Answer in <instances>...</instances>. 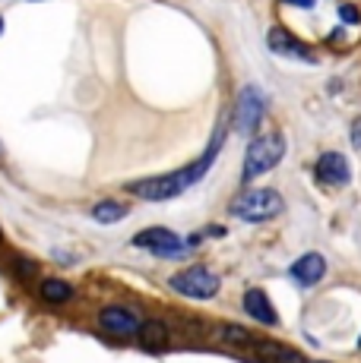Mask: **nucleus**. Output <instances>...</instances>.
I'll list each match as a JSON object with an SVG mask.
<instances>
[{
  "label": "nucleus",
  "instance_id": "nucleus-24",
  "mask_svg": "<svg viewBox=\"0 0 361 363\" xmlns=\"http://www.w3.org/2000/svg\"><path fill=\"white\" fill-rule=\"evenodd\" d=\"M317 363H326V360H317Z\"/></svg>",
  "mask_w": 361,
  "mask_h": 363
},
{
  "label": "nucleus",
  "instance_id": "nucleus-12",
  "mask_svg": "<svg viewBox=\"0 0 361 363\" xmlns=\"http://www.w3.org/2000/svg\"><path fill=\"white\" fill-rule=\"evenodd\" d=\"M38 294H41V300H48V303H67V300H73V284L64 281V278H45Z\"/></svg>",
  "mask_w": 361,
  "mask_h": 363
},
{
  "label": "nucleus",
  "instance_id": "nucleus-15",
  "mask_svg": "<svg viewBox=\"0 0 361 363\" xmlns=\"http://www.w3.org/2000/svg\"><path fill=\"white\" fill-rule=\"evenodd\" d=\"M140 341L149 347H158L168 341V329H165V323H156V319H146V323H140Z\"/></svg>",
  "mask_w": 361,
  "mask_h": 363
},
{
  "label": "nucleus",
  "instance_id": "nucleus-22",
  "mask_svg": "<svg viewBox=\"0 0 361 363\" xmlns=\"http://www.w3.org/2000/svg\"><path fill=\"white\" fill-rule=\"evenodd\" d=\"M0 240H4V231H0Z\"/></svg>",
  "mask_w": 361,
  "mask_h": 363
},
{
  "label": "nucleus",
  "instance_id": "nucleus-19",
  "mask_svg": "<svg viewBox=\"0 0 361 363\" xmlns=\"http://www.w3.org/2000/svg\"><path fill=\"white\" fill-rule=\"evenodd\" d=\"M352 145L361 149V117H355V123H352Z\"/></svg>",
  "mask_w": 361,
  "mask_h": 363
},
{
  "label": "nucleus",
  "instance_id": "nucleus-18",
  "mask_svg": "<svg viewBox=\"0 0 361 363\" xmlns=\"http://www.w3.org/2000/svg\"><path fill=\"white\" fill-rule=\"evenodd\" d=\"M16 272H19V275H26V278L36 275V262H32V259H16Z\"/></svg>",
  "mask_w": 361,
  "mask_h": 363
},
{
  "label": "nucleus",
  "instance_id": "nucleus-10",
  "mask_svg": "<svg viewBox=\"0 0 361 363\" xmlns=\"http://www.w3.org/2000/svg\"><path fill=\"white\" fill-rule=\"evenodd\" d=\"M244 310H247V316L257 319L260 325H279V313H276V306L269 303L266 291H260V288L247 291L244 294Z\"/></svg>",
  "mask_w": 361,
  "mask_h": 363
},
{
  "label": "nucleus",
  "instance_id": "nucleus-3",
  "mask_svg": "<svg viewBox=\"0 0 361 363\" xmlns=\"http://www.w3.org/2000/svg\"><path fill=\"white\" fill-rule=\"evenodd\" d=\"M187 186H193V180H190V174H187V167H180L175 174H158V177L134 180V184H127V190L146 202H165V199L180 196Z\"/></svg>",
  "mask_w": 361,
  "mask_h": 363
},
{
  "label": "nucleus",
  "instance_id": "nucleus-21",
  "mask_svg": "<svg viewBox=\"0 0 361 363\" xmlns=\"http://www.w3.org/2000/svg\"><path fill=\"white\" fill-rule=\"evenodd\" d=\"M0 35H4V16H0Z\"/></svg>",
  "mask_w": 361,
  "mask_h": 363
},
{
  "label": "nucleus",
  "instance_id": "nucleus-17",
  "mask_svg": "<svg viewBox=\"0 0 361 363\" xmlns=\"http://www.w3.org/2000/svg\"><path fill=\"white\" fill-rule=\"evenodd\" d=\"M339 16H343L345 23H352V26L361 23V13H358L355 4H343V6H339Z\"/></svg>",
  "mask_w": 361,
  "mask_h": 363
},
{
  "label": "nucleus",
  "instance_id": "nucleus-4",
  "mask_svg": "<svg viewBox=\"0 0 361 363\" xmlns=\"http://www.w3.org/2000/svg\"><path fill=\"white\" fill-rule=\"evenodd\" d=\"M171 288L180 297L190 300H212L222 291V278L206 265H190V269H180L178 275H171Z\"/></svg>",
  "mask_w": 361,
  "mask_h": 363
},
{
  "label": "nucleus",
  "instance_id": "nucleus-7",
  "mask_svg": "<svg viewBox=\"0 0 361 363\" xmlns=\"http://www.w3.org/2000/svg\"><path fill=\"white\" fill-rule=\"evenodd\" d=\"M99 325H102V332L114 335V338H134L140 332V316L130 313L127 306H105L99 313Z\"/></svg>",
  "mask_w": 361,
  "mask_h": 363
},
{
  "label": "nucleus",
  "instance_id": "nucleus-2",
  "mask_svg": "<svg viewBox=\"0 0 361 363\" xmlns=\"http://www.w3.org/2000/svg\"><path fill=\"white\" fill-rule=\"evenodd\" d=\"M286 155V139L282 133H269V136H257L251 145H247V158H244V171H241V180H257L266 171H273L276 164Z\"/></svg>",
  "mask_w": 361,
  "mask_h": 363
},
{
  "label": "nucleus",
  "instance_id": "nucleus-9",
  "mask_svg": "<svg viewBox=\"0 0 361 363\" xmlns=\"http://www.w3.org/2000/svg\"><path fill=\"white\" fill-rule=\"evenodd\" d=\"M289 275L295 278L298 284L311 288V284H317V281H323L326 278V259L320 253H304V256H298V259L291 262Z\"/></svg>",
  "mask_w": 361,
  "mask_h": 363
},
{
  "label": "nucleus",
  "instance_id": "nucleus-13",
  "mask_svg": "<svg viewBox=\"0 0 361 363\" xmlns=\"http://www.w3.org/2000/svg\"><path fill=\"white\" fill-rule=\"evenodd\" d=\"M127 202H114V199H102L99 206L92 208V218L99 221V225H117V221L127 218Z\"/></svg>",
  "mask_w": 361,
  "mask_h": 363
},
{
  "label": "nucleus",
  "instance_id": "nucleus-6",
  "mask_svg": "<svg viewBox=\"0 0 361 363\" xmlns=\"http://www.w3.org/2000/svg\"><path fill=\"white\" fill-rule=\"evenodd\" d=\"M263 114H266L263 92L257 86H244L238 92V104H235V130L241 136H254L257 127L263 123Z\"/></svg>",
  "mask_w": 361,
  "mask_h": 363
},
{
  "label": "nucleus",
  "instance_id": "nucleus-14",
  "mask_svg": "<svg viewBox=\"0 0 361 363\" xmlns=\"http://www.w3.org/2000/svg\"><path fill=\"white\" fill-rule=\"evenodd\" d=\"M260 347V354L266 360H276V363H304V357L298 351H291V347L286 345H279V341H263V345H257Z\"/></svg>",
  "mask_w": 361,
  "mask_h": 363
},
{
  "label": "nucleus",
  "instance_id": "nucleus-8",
  "mask_svg": "<svg viewBox=\"0 0 361 363\" xmlns=\"http://www.w3.org/2000/svg\"><path fill=\"white\" fill-rule=\"evenodd\" d=\"M317 177L323 180V184L330 186H343L352 180V167H349V158L339 155V152H323L320 158H317Z\"/></svg>",
  "mask_w": 361,
  "mask_h": 363
},
{
  "label": "nucleus",
  "instance_id": "nucleus-1",
  "mask_svg": "<svg viewBox=\"0 0 361 363\" xmlns=\"http://www.w3.org/2000/svg\"><path fill=\"white\" fill-rule=\"evenodd\" d=\"M282 208H286V202H282L279 190H269V186H263V190H244L228 202V215L247 221V225H260V221L276 218V215H282Z\"/></svg>",
  "mask_w": 361,
  "mask_h": 363
},
{
  "label": "nucleus",
  "instance_id": "nucleus-11",
  "mask_svg": "<svg viewBox=\"0 0 361 363\" xmlns=\"http://www.w3.org/2000/svg\"><path fill=\"white\" fill-rule=\"evenodd\" d=\"M269 48H273L276 54H286V57H298V60H314V54H311L308 48H304L301 41L295 38V35H289L286 29H273V32H269Z\"/></svg>",
  "mask_w": 361,
  "mask_h": 363
},
{
  "label": "nucleus",
  "instance_id": "nucleus-5",
  "mask_svg": "<svg viewBox=\"0 0 361 363\" xmlns=\"http://www.w3.org/2000/svg\"><path fill=\"white\" fill-rule=\"evenodd\" d=\"M134 247L158 256V259H178L187 250H193L184 237H178L175 231H168V228H146V231L134 234Z\"/></svg>",
  "mask_w": 361,
  "mask_h": 363
},
{
  "label": "nucleus",
  "instance_id": "nucleus-16",
  "mask_svg": "<svg viewBox=\"0 0 361 363\" xmlns=\"http://www.w3.org/2000/svg\"><path fill=\"white\" fill-rule=\"evenodd\" d=\"M222 341L232 345V347H238V345H251L254 335L247 329H241V325H222Z\"/></svg>",
  "mask_w": 361,
  "mask_h": 363
},
{
  "label": "nucleus",
  "instance_id": "nucleus-20",
  "mask_svg": "<svg viewBox=\"0 0 361 363\" xmlns=\"http://www.w3.org/2000/svg\"><path fill=\"white\" fill-rule=\"evenodd\" d=\"M282 4H289V6H314L317 0H282Z\"/></svg>",
  "mask_w": 361,
  "mask_h": 363
},
{
  "label": "nucleus",
  "instance_id": "nucleus-23",
  "mask_svg": "<svg viewBox=\"0 0 361 363\" xmlns=\"http://www.w3.org/2000/svg\"><path fill=\"white\" fill-rule=\"evenodd\" d=\"M358 347H361V338H358Z\"/></svg>",
  "mask_w": 361,
  "mask_h": 363
}]
</instances>
